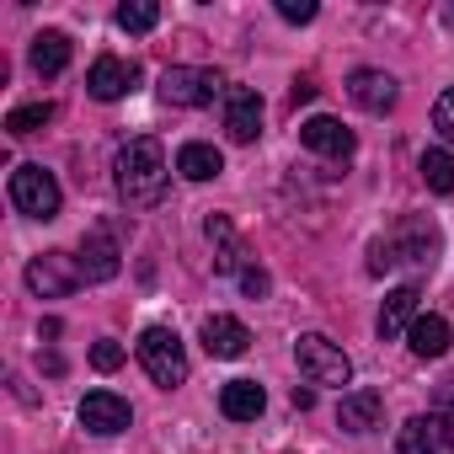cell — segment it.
Listing matches in <instances>:
<instances>
[{
  "instance_id": "7a4b0ae2",
  "label": "cell",
  "mask_w": 454,
  "mask_h": 454,
  "mask_svg": "<svg viewBox=\"0 0 454 454\" xmlns=\"http://www.w3.org/2000/svg\"><path fill=\"white\" fill-rule=\"evenodd\" d=\"M433 257H438V231L427 219H401L390 236H380L369 247V273H385V268L422 273V268H433Z\"/></svg>"
},
{
  "instance_id": "44dd1931",
  "label": "cell",
  "mask_w": 454,
  "mask_h": 454,
  "mask_svg": "<svg viewBox=\"0 0 454 454\" xmlns=\"http://www.w3.org/2000/svg\"><path fill=\"white\" fill-rule=\"evenodd\" d=\"M176 171H182L187 182H208V176L224 171V155H219L214 145H203V139H187V145L176 150Z\"/></svg>"
},
{
  "instance_id": "ffe728a7",
  "label": "cell",
  "mask_w": 454,
  "mask_h": 454,
  "mask_svg": "<svg viewBox=\"0 0 454 454\" xmlns=\"http://www.w3.org/2000/svg\"><path fill=\"white\" fill-rule=\"evenodd\" d=\"M449 342H454V332H449V321H443V316H417V321H411V332H406V348H411L417 358H443V353H449Z\"/></svg>"
},
{
  "instance_id": "2e32d148",
  "label": "cell",
  "mask_w": 454,
  "mask_h": 454,
  "mask_svg": "<svg viewBox=\"0 0 454 454\" xmlns=\"http://www.w3.org/2000/svg\"><path fill=\"white\" fill-rule=\"evenodd\" d=\"M385 422V395L380 390H348L337 401V427L342 433H374Z\"/></svg>"
},
{
  "instance_id": "8fae6325",
  "label": "cell",
  "mask_w": 454,
  "mask_h": 454,
  "mask_svg": "<svg viewBox=\"0 0 454 454\" xmlns=\"http://www.w3.org/2000/svg\"><path fill=\"white\" fill-rule=\"evenodd\" d=\"M224 134L236 145H252L262 134V97L252 86H231L224 91Z\"/></svg>"
},
{
  "instance_id": "f1b7e54d",
  "label": "cell",
  "mask_w": 454,
  "mask_h": 454,
  "mask_svg": "<svg viewBox=\"0 0 454 454\" xmlns=\"http://www.w3.org/2000/svg\"><path fill=\"white\" fill-rule=\"evenodd\" d=\"M241 289H247L252 300H262V294H268L273 284H268V273H262V268H247V273H241Z\"/></svg>"
},
{
  "instance_id": "cb8c5ba5",
  "label": "cell",
  "mask_w": 454,
  "mask_h": 454,
  "mask_svg": "<svg viewBox=\"0 0 454 454\" xmlns=\"http://www.w3.org/2000/svg\"><path fill=\"white\" fill-rule=\"evenodd\" d=\"M113 22H118L123 33H150V27L160 22V6H155V0H123Z\"/></svg>"
},
{
  "instance_id": "7402d4cb",
  "label": "cell",
  "mask_w": 454,
  "mask_h": 454,
  "mask_svg": "<svg viewBox=\"0 0 454 454\" xmlns=\"http://www.w3.org/2000/svg\"><path fill=\"white\" fill-rule=\"evenodd\" d=\"M70 65V38L65 33H38L33 38V70L38 75H65Z\"/></svg>"
},
{
  "instance_id": "8992f818",
  "label": "cell",
  "mask_w": 454,
  "mask_h": 454,
  "mask_svg": "<svg viewBox=\"0 0 454 454\" xmlns=\"http://www.w3.org/2000/svg\"><path fill=\"white\" fill-rule=\"evenodd\" d=\"M12 203H17V214H27V219H59L65 192H59L54 171H43L38 160H27V166L12 171Z\"/></svg>"
},
{
  "instance_id": "3957f363",
  "label": "cell",
  "mask_w": 454,
  "mask_h": 454,
  "mask_svg": "<svg viewBox=\"0 0 454 454\" xmlns=\"http://www.w3.org/2000/svg\"><path fill=\"white\" fill-rule=\"evenodd\" d=\"M139 364L160 390H176L187 380V348L171 326H145L139 332Z\"/></svg>"
},
{
  "instance_id": "52a82bcc",
  "label": "cell",
  "mask_w": 454,
  "mask_h": 454,
  "mask_svg": "<svg viewBox=\"0 0 454 454\" xmlns=\"http://www.w3.org/2000/svg\"><path fill=\"white\" fill-rule=\"evenodd\" d=\"M81 284H86V273H81V257H70V252H43L27 262V289L38 300H65Z\"/></svg>"
},
{
  "instance_id": "5bb4252c",
  "label": "cell",
  "mask_w": 454,
  "mask_h": 454,
  "mask_svg": "<svg viewBox=\"0 0 454 454\" xmlns=\"http://www.w3.org/2000/svg\"><path fill=\"white\" fill-rule=\"evenodd\" d=\"M348 97H353L364 113H390L395 97H401V86H395V75H385V70H353V75H348Z\"/></svg>"
},
{
  "instance_id": "9c48e42d",
  "label": "cell",
  "mask_w": 454,
  "mask_h": 454,
  "mask_svg": "<svg viewBox=\"0 0 454 454\" xmlns=\"http://www.w3.org/2000/svg\"><path fill=\"white\" fill-rule=\"evenodd\" d=\"M129 422H134V411H129V401L113 395V390H91V395L81 401V427L97 433V438H118V433H129Z\"/></svg>"
},
{
  "instance_id": "ac0fdd59",
  "label": "cell",
  "mask_w": 454,
  "mask_h": 454,
  "mask_svg": "<svg viewBox=\"0 0 454 454\" xmlns=\"http://www.w3.org/2000/svg\"><path fill=\"white\" fill-rule=\"evenodd\" d=\"M247 342H252V332H247V321H236V316H208V321H203V348H208V358H241Z\"/></svg>"
},
{
  "instance_id": "603a6c76",
  "label": "cell",
  "mask_w": 454,
  "mask_h": 454,
  "mask_svg": "<svg viewBox=\"0 0 454 454\" xmlns=\"http://www.w3.org/2000/svg\"><path fill=\"white\" fill-rule=\"evenodd\" d=\"M422 182L433 187V192H454V155L449 150H422Z\"/></svg>"
},
{
  "instance_id": "d4e9b609",
  "label": "cell",
  "mask_w": 454,
  "mask_h": 454,
  "mask_svg": "<svg viewBox=\"0 0 454 454\" xmlns=\"http://www.w3.org/2000/svg\"><path fill=\"white\" fill-rule=\"evenodd\" d=\"M43 123H54V102H27V107H17L12 118H6V134H38Z\"/></svg>"
},
{
  "instance_id": "d6986e66",
  "label": "cell",
  "mask_w": 454,
  "mask_h": 454,
  "mask_svg": "<svg viewBox=\"0 0 454 454\" xmlns=\"http://www.w3.org/2000/svg\"><path fill=\"white\" fill-rule=\"evenodd\" d=\"M262 406H268V390L257 380H231V385L219 390V411L231 417V422H257Z\"/></svg>"
},
{
  "instance_id": "9a60e30c",
  "label": "cell",
  "mask_w": 454,
  "mask_h": 454,
  "mask_svg": "<svg viewBox=\"0 0 454 454\" xmlns=\"http://www.w3.org/2000/svg\"><path fill=\"white\" fill-rule=\"evenodd\" d=\"M422 316V289L417 284H401V289H390L385 294V305H380V337H406L411 332V321Z\"/></svg>"
},
{
  "instance_id": "277c9868",
  "label": "cell",
  "mask_w": 454,
  "mask_h": 454,
  "mask_svg": "<svg viewBox=\"0 0 454 454\" xmlns=\"http://www.w3.org/2000/svg\"><path fill=\"white\" fill-rule=\"evenodd\" d=\"M294 364H300V374L310 380V385H348L353 380V358L332 342V337H321V332H305L300 342H294Z\"/></svg>"
},
{
  "instance_id": "4316f807",
  "label": "cell",
  "mask_w": 454,
  "mask_h": 454,
  "mask_svg": "<svg viewBox=\"0 0 454 454\" xmlns=\"http://www.w3.org/2000/svg\"><path fill=\"white\" fill-rule=\"evenodd\" d=\"M118 364H123V348H118L113 337H102V342L91 348V369H102V374H113Z\"/></svg>"
},
{
  "instance_id": "ba28073f",
  "label": "cell",
  "mask_w": 454,
  "mask_h": 454,
  "mask_svg": "<svg viewBox=\"0 0 454 454\" xmlns=\"http://www.w3.org/2000/svg\"><path fill=\"white\" fill-rule=\"evenodd\" d=\"M395 449L401 454H454V417L449 411L406 417L401 433H395Z\"/></svg>"
},
{
  "instance_id": "e0dca14e",
  "label": "cell",
  "mask_w": 454,
  "mask_h": 454,
  "mask_svg": "<svg viewBox=\"0 0 454 454\" xmlns=\"http://www.w3.org/2000/svg\"><path fill=\"white\" fill-rule=\"evenodd\" d=\"M208 241H214V268L219 273H247L252 262H247V247H241V236H236V224L224 219V214H208Z\"/></svg>"
},
{
  "instance_id": "83f0119b",
  "label": "cell",
  "mask_w": 454,
  "mask_h": 454,
  "mask_svg": "<svg viewBox=\"0 0 454 454\" xmlns=\"http://www.w3.org/2000/svg\"><path fill=\"white\" fill-rule=\"evenodd\" d=\"M284 22H316V0H278Z\"/></svg>"
},
{
  "instance_id": "1f68e13d",
  "label": "cell",
  "mask_w": 454,
  "mask_h": 454,
  "mask_svg": "<svg viewBox=\"0 0 454 454\" xmlns=\"http://www.w3.org/2000/svg\"><path fill=\"white\" fill-rule=\"evenodd\" d=\"M438 401H443V406H454V380H443V385H438Z\"/></svg>"
},
{
  "instance_id": "4dcf8cb0",
  "label": "cell",
  "mask_w": 454,
  "mask_h": 454,
  "mask_svg": "<svg viewBox=\"0 0 454 454\" xmlns=\"http://www.w3.org/2000/svg\"><path fill=\"white\" fill-rule=\"evenodd\" d=\"M294 406H300V411H310V406H316V390H300V385H294Z\"/></svg>"
},
{
  "instance_id": "7c38bea8",
  "label": "cell",
  "mask_w": 454,
  "mask_h": 454,
  "mask_svg": "<svg viewBox=\"0 0 454 454\" xmlns=\"http://www.w3.org/2000/svg\"><path fill=\"white\" fill-rule=\"evenodd\" d=\"M118 268H123L118 241H113L107 224H97V231L81 241V273H86V284H107V278H118Z\"/></svg>"
},
{
  "instance_id": "5b68a950",
  "label": "cell",
  "mask_w": 454,
  "mask_h": 454,
  "mask_svg": "<svg viewBox=\"0 0 454 454\" xmlns=\"http://www.w3.org/2000/svg\"><path fill=\"white\" fill-rule=\"evenodd\" d=\"M219 91H224V75L208 65H166V75H160L166 107H208Z\"/></svg>"
},
{
  "instance_id": "f546056e",
  "label": "cell",
  "mask_w": 454,
  "mask_h": 454,
  "mask_svg": "<svg viewBox=\"0 0 454 454\" xmlns=\"http://www.w3.org/2000/svg\"><path fill=\"white\" fill-rule=\"evenodd\" d=\"M310 97H316V86H310V81H294V107H300V102H310Z\"/></svg>"
},
{
  "instance_id": "4fadbf2b",
  "label": "cell",
  "mask_w": 454,
  "mask_h": 454,
  "mask_svg": "<svg viewBox=\"0 0 454 454\" xmlns=\"http://www.w3.org/2000/svg\"><path fill=\"white\" fill-rule=\"evenodd\" d=\"M300 145H305V150H316V155L348 160V155H353V129H342L337 118L316 113V118H305V123H300Z\"/></svg>"
},
{
  "instance_id": "30bf717a",
  "label": "cell",
  "mask_w": 454,
  "mask_h": 454,
  "mask_svg": "<svg viewBox=\"0 0 454 454\" xmlns=\"http://www.w3.org/2000/svg\"><path fill=\"white\" fill-rule=\"evenodd\" d=\"M134 86H139V65H134V59L102 54V59L86 70V91H91L97 102H118V97H129Z\"/></svg>"
},
{
  "instance_id": "6da1fadb",
  "label": "cell",
  "mask_w": 454,
  "mask_h": 454,
  "mask_svg": "<svg viewBox=\"0 0 454 454\" xmlns=\"http://www.w3.org/2000/svg\"><path fill=\"white\" fill-rule=\"evenodd\" d=\"M166 150H160V139H129L123 150H118V160H113V182H118V198L129 203V208H155L160 198H166Z\"/></svg>"
},
{
  "instance_id": "484cf974",
  "label": "cell",
  "mask_w": 454,
  "mask_h": 454,
  "mask_svg": "<svg viewBox=\"0 0 454 454\" xmlns=\"http://www.w3.org/2000/svg\"><path fill=\"white\" fill-rule=\"evenodd\" d=\"M433 129H438V134H443V139L454 145V86H449V91H443V97L433 102Z\"/></svg>"
}]
</instances>
